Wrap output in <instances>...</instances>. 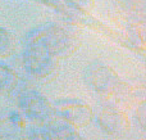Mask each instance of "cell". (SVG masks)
<instances>
[{
  "label": "cell",
  "mask_w": 146,
  "mask_h": 140,
  "mask_svg": "<svg viewBox=\"0 0 146 140\" xmlns=\"http://www.w3.org/2000/svg\"><path fill=\"white\" fill-rule=\"evenodd\" d=\"M9 46H10L9 33H8L3 27H0V54L7 53Z\"/></svg>",
  "instance_id": "6da1fadb"
}]
</instances>
